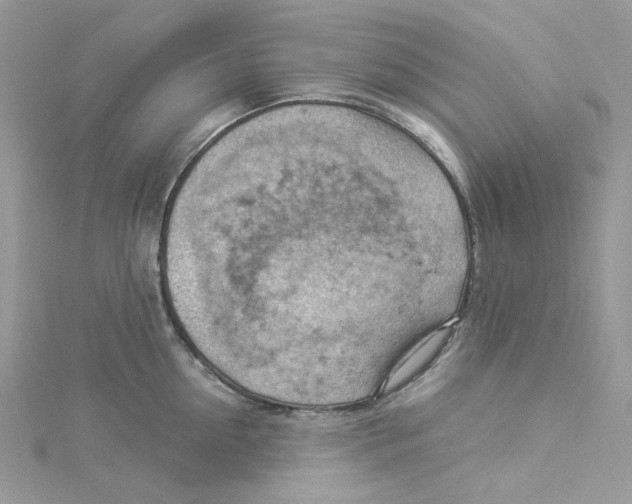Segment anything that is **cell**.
Instances as JSON below:
<instances>
[{
	"label": "cell",
	"mask_w": 632,
	"mask_h": 504,
	"mask_svg": "<svg viewBox=\"0 0 632 504\" xmlns=\"http://www.w3.org/2000/svg\"><path fill=\"white\" fill-rule=\"evenodd\" d=\"M451 337L449 327L433 331L416 344L392 370L384 384V393H393L431 364L446 347Z\"/></svg>",
	"instance_id": "6da1fadb"
}]
</instances>
